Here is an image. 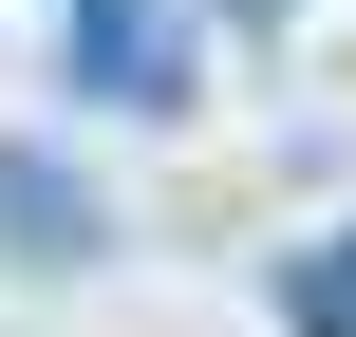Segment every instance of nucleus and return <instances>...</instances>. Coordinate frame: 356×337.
Here are the masks:
<instances>
[{
    "label": "nucleus",
    "mask_w": 356,
    "mask_h": 337,
    "mask_svg": "<svg viewBox=\"0 0 356 337\" xmlns=\"http://www.w3.org/2000/svg\"><path fill=\"white\" fill-rule=\"evenodd\" d=\"M0 263L19 281H94L113 263V188L75 150H38V131H0Z\"/></svg>",
    "instance_id": "nucleus-1"
},
{
    "label": "nucleus",
    "mask_w": 356,
    "mask_h": 337,
    "mask_svg": "<svg viewBox=\"0 0 356 337\" xmlns=\"http://www.w3.org/2000/svg\"><path fill=\"white\" fill-rule=\"evenodd\" d=\"M56 75L94 94V113H188V19L169 0H56Z\"/></svg>",
    "instance_id": "nucleus-2"
},
{
    "label": "nucleus",
    "mask_w": 356,
    "mask_h": 337,
    "mask_svg": "<svg viewBox=\"0 0 356 337\" xmlns=\"http://www.w3.org/2000/svg\"><path fill=\"white\" fill-rule=\"evenodd\" d=\"M282 337H356V225H319V244H282Z\"/></svg>",
    "instance_id": "nucleus-3"
}]
</instances>
